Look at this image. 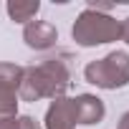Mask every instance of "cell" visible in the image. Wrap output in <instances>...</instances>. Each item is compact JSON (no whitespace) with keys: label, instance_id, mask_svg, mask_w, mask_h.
Instances as JSON below:
<instances>
[{"label":"cell","instance_id":"obj_1","mask_svg":"<svg viewBox=\"0 0 129 129\" xmlns=\"http://www.w3.org/2000/svg\"><path fill=\"white\" fill-rule=\"evenodd\" d=\"M8 10H10V15L13 18H18V20H25V15L28 13H36L38 10V3H30V5H8Z\"/></svg>","mask_w":129,"mask_h":129},{"label":"cell","instance_id":"obj_2","mask_svg":"<svg viewBox=\"0 0 129 129\" xmlns=\"http://www.w3.org/2000/svg\"><path fill=\"white\" fill-rule=\"evenodd\" d=\"M126 38H129V36H126Z\"/></svg>","mask_w":129,"mask_h":129}]
</instances>
